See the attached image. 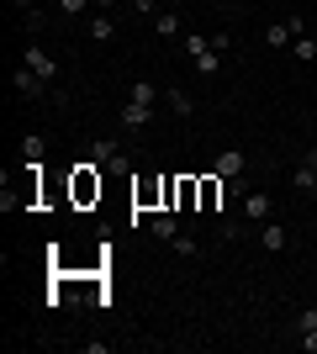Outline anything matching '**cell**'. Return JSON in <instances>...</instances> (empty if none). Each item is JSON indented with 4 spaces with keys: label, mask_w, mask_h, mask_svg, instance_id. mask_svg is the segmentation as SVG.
<instances>
[{
    "label": "cell",
    "mask_w": 317,
    "mask_h": 354,
    "mask_svg": "<svg viewBox=\"0 0 317 354\" xmlns=\"http://www.w3.org/2000/svg\"><path fill=\"white\" fill-rule=\"evenodd\" d=\"M21 64H27V69L37 74L43 85H53V80H59V59H53L43 43H27V48H21Z\"/></svg>",
    "instance_id": "6da1fadb"
},
{
    "label": "cell",
    "mask_w": 317,
    "mask_h": 354,
    "mask_svg": "<svg viewBox=\"0 0 317 354\" xmlns=\"http://www.w3.org/2000/svg\"><path fill=\"white\" fill-rule=\"evenodd\" d=\"M259 249H265V254H286L291 249V227H286V222H259Z\"/></svg>",
    "instance_id": "7a4b0ae2"
},
{
    "label": "cell",
    "mask_w": 317,
    "mask_h": 354,
    "mask_svg": "<svg viewBox=\"0 0 317 354\" xmlns=\"http://www.w3.org/2000/svg\"><path fill=\"white\" fill-rule=\"evenodd\" d=\"M11 90L21 95V101H43V95H48V85L27 69V64H16V69H11Z\"/></svg>",
    "instance_id": "3957f363"
},
{
    "label": "cell",
    "mask_w": 317,
    "mask_h": 354,
    "mask_svg": "<svg viewBox=\"0 0 317 354\" xmlns=\"http://www.w3.org/2000/svg\"><path fill=\"white\" fill-rule=\"evenodd\" d=\"M85 37H90L95 48L117 43V16H111V11H90V16H85Z\"/></svg>",
    "instance_id": "277c9868"
},
{
    "label": "cell",
    "mask_w": 317,
    "mask_h": 354,
    "mask_svg": "<svg viewBox=\"0 0 317 354\" xmlns=\"http://www.w3.org/2000/svg\"><path fill=\"white\" fill-rule=\"evenodd\" d=\"M243 217H249V222H270L275 217L270 191H249V196H243Z\"/></svg>",
    "instance_id": "5b68a950"
},
{
    "label": "cell",
    "mask_w": 317,
    "mask_h": 354,
    "mask_svg": "<svg viewBox=\"0 0 317 354\" xmlns=\"http://www.w3.org/2000/svg\"><path fill=\"white\" fill-rule=\"evenodd\" d=\"M117 122L127 127V133H143V127H153V106H137V101H127Z\"/></svg>",
    "instance_id": "8992f818"
},
{
    "label": "cell",
    "mask_w": 317,
    "mask_h": 354,
    "mask_svg": "<svg viewBox=\"0 0 317 354\" xmlns=\"http://www.w3.org/2000/svg\"><path fill=\"white\" fill-rule=\"evenodd\" d=\"M164 101H169V111H175L180 122H191V117H196V95H191V90L169 85V90H164Z\"/></svg>",
    "instance_id": "52a82bcc"
},
{
    "label": "cell",
    "mask_w": 317,
    "mask_h": 354,
    "mask_svg": "<svg viewBox=\"0 0 317 354\" xmlns=\"http://www.w3.org/2000/svg\"><path fill=\"white\" fill-rule=\"evenodd\" d=\"M243 169H249V159H243V148H227V153H217V175H222V180H238Z\"/></svg>",
    "instance_id": "ba28073f"
},
{
    "label": "cell",
    "mask_w": 317,
    "mask_h": 354,
    "mask_svg": "<svg viewBox=\"0 0 317 354\" xmlns=\"http://www.w3.org/2000/svg\"><path fill=\"white\" fill-rule=\"evenodd\" d=\"M90 159L95 164H117L122 159V143H117V138H90Z\"/></svg>",
    "instance_id": "9c48e42d"
},
{
    "label": "cell",
    "mask_w": 317,
    "mask_h": 354,
    "mask_svg": "<svg viewBox=\"0 0 317 354\" xmlns=\"http://www.w3.org/2000/svg\"><path fill=\"white\" fill-rule=\"evenodd\" d=\"M153 32H159V37H185L180 11H159V16H153Z\"/></svg>",
    "instance_id": "30bf717a"
},
{
    "label": "cell",
    "mask_w": 317,
    "mask_h": 354,
    "mask_svg": "<svg viewBox=\"0 0 317 354\" xmlns=\"http://www.w3.org/2000/svg\"><path fill=\"white\" fill-rule=\"evenodd\" d=\"M291 43H296L291 21H270V27H265V48H291Z\"/></svg>",
    "instance_id": "8fae6325"
},
{
    "label": "cell",
    "mask_w": 317,
    "mask_h": 354,
    "mask_svg": "<svg viewBox=\"0 0 317 354\" xmlns=\"http://www.w3.org/2000/svg\"><path fill=\"white\" fill-rule=\"evenodd\" d=\"M222 59H227L222 48H206V53H201V59H196V64H191V69H196V74H201V80H211V74H222Z\"/></svg>",
    "instance_id": "7c38bea8"
},
{
    "label": "cell",
    "mask_w": 317,
    "mask_h": 354,
    "mask_svg": "<svg viewBox=\"0 0 317 354\" xmlns=\"http://www.w3.org/2000/svg\"><path fill=\"white\" fill-rule=\"evenodd\" d=\"M43 153H48V138L43 133H21V159H27V164H43Z\"/></svg>",
    "instance_id": "4fadbf2b"
},
{
    "label": "cell",
    "mask_w": 317,
    "mask_h": 354,
    "mask_svg": "<svg viewBox=\"0 0 317 354\" xmlns=\"http://www.w3.org/2000/svg\"><path fill=\"white\" fill-rule=\"evenodd\" d=\"M291 185H296V191H302V196H312L317 191V169H312V164H296V169H291Z\"/></svg>",
    "instance_id": "5bb4252c"
},
{
    "label": "cell",
    "mask_w": 317,
    "mask_h": 354,
    "mask_svg": "<svg viewBox=\"0 0 317 354\" xmlns=\"http://www.w3.org/2000/svg\"><path fill=\"white\" fill-rule=\"evenodd\" d=\"M180 48H185V59L196 64L201 53H206V48H211V37H206V32H185V37H180Z\"/></svg>",
    "instance_id": "9a60e30c"
},
{
    "label": "cell",
    "mask_w": 317,
    "mask_h": 354,
    "mask_svg": "<svg viewBox=\"0 0 317 354\" xmlns=\"http://www.w3.org/2000/svg\"><path fill=\"white\" fill-rule=\"evenodd\" d=\"M148 233H153V238H164V243H175V233H180V222L169 217V212H159V217L148 222Z\"/></svg>",
    "instance_id": "2e32d148"
},
{
    "label": "cell",
    "mask_w": 317,
    "mask_h": 354,
    "mask_svg": "<svg viewBox=\"0 0 317 354\" xmlns=\"http://www.w3.org/2000/svg\"><path fill=\"white\" fill-rule=\"evenodd\" d=\"M159 95H164V90L153 85V80H137V85H133V95H127V101H137V106H159Z\"/></svg>",
    "instance_id": "e0dca14e"
},
{
    "label": "cell",
    "mask_w": 317,
    "mask_h": 354,
    "mask_svg": "<svg viewBox=\"0 0 317 354\" xmlns=\"http://www.w3.org/2000/svg\"><path fill=\"white\" fill-rule=\"evenodd\" d=\"M53 6H59V16H69V21H75V16H90L101 0H53Z\"/></svg>",
    "instance_id": "ac0fdd59"
},
{
    "label": "cell",
    "mask_w": 317,
    "mask_h": 354,
    "mask_svg": "<svg viewBox=\"0 0 317 354\" xmlns=\"http://www.w3.org/2000/svg\"><path fill=\"white\" fill-rule=\"evenodd\" d=\"M291 53H296V64H317V43L307 37V32L296 37V43H291Z\"/></svg>",
    "instance_id": "d6986e66"
},
{
    "label": "cell",
    "mask_w": 317,
    "mask_h": 354,
    "mask_svg": "<svg viewBox=\"0 0 317 354\" xmlns=\"http://www.w3.org/2000/svg\"><path fill=\"white\" fill-rule=\"evenodd\" d=\"M169 249L180 254V259H196V254H201V243H196L191 233H175V243H169Z\"/></svg>",
    "instance_id": "ffe728a7"
},
{
    "label": "cell",
    "mask_w": 317,
    "mask_h": 354,
    "mask_svg": "<svg viewBox=\"0 0 317 354\" xmlns=\"http://www.w3.org/2000/svg\"><path fill=\"white\" fill-rule=\"evenodd\" d=\"M127 11H133V16H148V21H153L164 6H159V0H127Z\"/></svg>",
    "instance_id": "44dd1931"
},
{
    "label": "cell",
    "mask_w": 317,
    "mask_h": 354,
    "mask_svg": "<svg viewBox=\"0 0 317 354\" xmlns=\"http://www.w3.org/2000/svg\"><path fill=\"white\" fill-rule=\"evenodd\" d=\"M296 328H302V333H317V307H302V312H296Z\"/></svg>",
    "instance_id": "7402d4cb"
},
{
    "label": "cell",
    "mask_w": 317,
    "mask_h": 354,
    "mask_svg": "<svg viewBox=\"0 0 317 354\" xmlns=\"http://www.w3.org/2000/svg\"><path fill=\"white\" fill-rule=\"evenodd\" d=\"M217 233H222V243H238V238H243V222H217Z\"/></svg>",
    "instance_id": "603a6c76"
},
{
    "label": "cell",
    "mask_w": 317,
    "mask_h": 354,
    "mask_svg": "<svg viewBox=\"0 0 317 354\" xmlns=\"http://www.w3.org/2000/svg\"><path fill=\"white\" fill-rule=\"evenodd\" d=\"M302 349H307V354H317V333H302Z\"/></svg>",
    "instance_id": "cb8c5ba5"
}]
</instances>
